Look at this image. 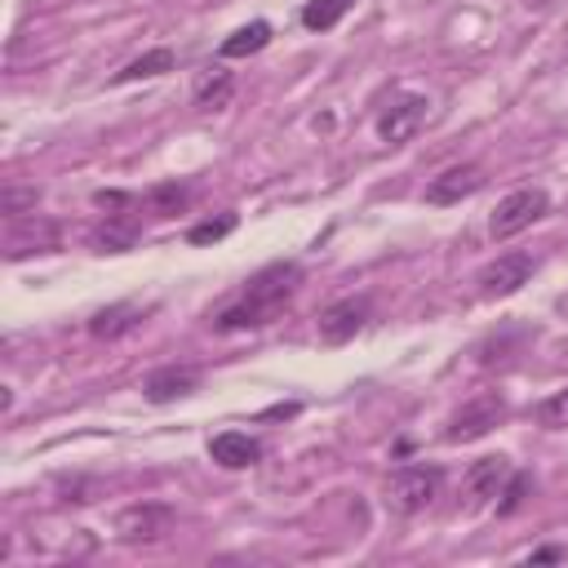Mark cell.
I'll use <instances>...</instances> for the list:
<instances>
[{
	"label": "cell",
	"instance_id": "6da1fadb",
	"mask_svg": "<svg viewBox=\"0 0 568 568\" xmlns=\"http://www.w3.org/2000/svg\"><path fill=\"white\" fill-rule=\"evenodd\" d=\"M302 288V266L293 257H280V262H266L262 271H253L240 288L235 302H226L217 315H213V328L217 333H248V328H266L275 324L288 302L297 297Z\"/></svg>",
	"mask_w": 568,
	"mask_h": 568
},
{
	"label": "cell",
	"instance_id": "7a4b0ae2",
	"mask_svg": "<svg viewBox=\"0 0 568 568\" xmlns=\"http://www.w3.org/2000/svg\"><path fill=\"white\" fill-rule=\"evenodd\" d=\"M444 488V470L439 466H426V462H408V466H395L390 479H386V506L399 510V515H417L426 510Z\"/></svg>",
	"mask_w": 568,
	"mask_h": 568
},
{
	"label": "cell",
	"instance_id": "3957f363",
	"mask_svg": "<svg viewBox=\"0 0 568 568\" xmlns=\"http://www.w3.org/2000/svg\"><path fill=\"white\" fill-rule=\"evenodd\" d=\"M546 213H550L546 186H519V191H510V195L497 200V209H493V217H488V235H493V240H510V235L528 231L532 222H541Z\"/></svg>",
	"mask_w": 568,
	"mask_h": 568
},
{
	"label": "cell",
	"instance_id": "277c9868",
	"mask_svg": "<svg viewBox=\"0 0 568 568\" xmlns=\"http://www.w3.org/2000/svg\"><path fill=\"white\" fill-rule=\"evenodd\" d=\"M506 422V395L501 390H479V395H470L453 417H448V426H444V439L448 444H475V439H484L493 426H501Z\"/></svg>",
	"mask_w": 568,
	"mask_h": 568
},
{
	"label": "cell",
	"instance_id": "5b68a950",
	"mask_svg": "<svg viewBox=\"0 0 568 568\" xmlns=\"http://www.w3.org/2000/svg\"><path fill=\"white\" fill-rule=\"evenodd\" d=\"M532 275H537V257L524 253V248H515V253H497L493 262H484L479 275H475V284H479V297H510Z\"/></svg>",
	"mask_w": 568,
	"mask_h": 568
},
{
	"label": "cell",
	"instance_id": "8992f818",
	"mask_svg": "<svg viewBox=\"0 0 568 568\" xmlns=\"http://www.w3.org/2000/svg\"><path fill=\"white\" fill-rule=\"evenodd\" d=\"M173 506L164 501H138V506H124L115 515V537L129 541V546H146V541H160L169 528H173Z\"/></svg>",
	"mask_w": 568,
	"mask_h": 568
},
{
	"label": "cell",
	"instance_id": "52a82bcc",
	"mask_svg": "<svg viewBox=\"0 0 568 568\" xmlns=\"http://www.w3.org/2000/svg\"><path fill=\"white\" fill-rule=\"evenodd\" d=\"M426 115H430V98L426 93H395L386 102V111L377 115V138L399 146V142H408L426 124Z\"/></svg>",
	"mask_w": 568,
	"mask_h": 568
},
{
	"label": "cell",
	"instance_id": "ba28073f",
	"mask_svg": "<svg viewBox=\"0 0 568 568\" xmlns=\"http://www.w3.org/2000/svg\"><path fill=\"white\" fill-rule=\"evenodd\" d=\"M364 324H368V297H337V302H328V306L320 311V320H315L324 346H346Z\"/></svg>",
	"mask_w": 568,
	"mask_h": 568
},
{
	"label": "cell",
	"instance_id": "9c48e42d",
	"mask_svg": "<svg viewBox=\"0 0 568 568\" xmlns=\"http://www.w3.org/2000/svg\"><path fill=\"white\" fill-rule=\"evenodd\" d=\"M58 248V222L49 217H18L9 222V235H4V257L9 262H22L27 253H53Z\"/></svg>",
	"mask_w": 568,
	"mask_h": 568
},
{
	"label": "cell",
	"instance_id": "30bf717a",
	"mask_svg": "<svg viewBox=\"0 0 568 568\" xmlns=\"http://www.w3.org/2000/svg\"><path fill=\"white\" fill-rule=\"evenodd\" d=\"M195 386H200V368L195 364H160V368H151L142 377V395L151 404L186 399V395H195Z\"/></svg>",
	"mask_w": 568,
	"mask_h": 568
},
{
	"label": "cell",
	"instance_id": "8fae6325",
	"mask_svg": "<svg viewBox=\"0 0 568 568\" xmlns=\"http://www.w3.org/2000/svg\"><path fill=\"white\" fill-rule=\"evenodd\" d=\"M484 186V169L479 164H448L444 173H435L426 182V204H462L466 195H475Z\"/></svg>",
	"mask_w": 568,
	"mask_h": 568
},
{
	"label": "cell",
	"instance_id": "7c38bea8",
	"mask_svg": "<svg viewBox=\"0 0 568 568\" xmlns=\"http://www.w3.org/2000/svg\"><path fill=\"white\" fill-rule=\"evenodd\" d=\"M155 306L146 302H111V306H102V311H93L89 315V337H98V342H120L124 333H133L146 315H151Z\"/></svg>",
	"mask_w": 568,
	"mask_h": 568
},
{
	"label": "cell",
	"instance_id": "4fadbf2b",
	"mask_svg": "<svg viewBox=\"0 0 568 568\" xmlns=\"http://www.w3.org/2000/svg\"><path fill=\"white\" fill-rule=\"evenodd\" d=\"M510 457H479V462H470V470H466V497H470V506H484V501H497L501 497V488H506V479H510Z\"/></svg>",
	"mask_w": 568,
	"mask_h": 568
},
{
	"label": "cell",
	"instance_id": "5bb4252c",
	"mask_svg": "<svg viewBox=\"0 0 568 568\" xmlns=\"http://www.w3.org/2000/svg\"><path fill=\"white\" fill-rule=\"evenodd\" d=\"M142 240V222L133 217V213H106L93 231H89V248L93 253H129L133 244Z\"/></svg>",
	"mask_w": 568,
	"mask_h": 568
},
{
	"label": "cell",
	"instance_id": "9a60e30c",
	"mask_svg": "<svg viewBox=\"0 0 568 568\" xmlns=\"http://www.w3.org/2000/svg\"><path fill=\"white\" fill-rule=\"evenodd\" d=\"M209 457L222 466V470H248L262 462V444L248 435V430H217L209 439Z\"/></svg>",
	"mask_w": 568,
	"mask_h": 568
},
{
	"label": "cell",
	"instance_id": "2e32d148",
	"mask_svg": "<svg viewBox=\"0 0 568 568\" xmlns=\"http://www.w3.org/2000/svg\"><path fill=\"white\" fill-rule=\"evenodd\" d=\"M231 98H235V71H226L222 62L204 67V71L195 75V84H191V102H195L200 111H226Z\"/></svg>",
	"mask_w": 568,
	"mask_h": 568
},
{
	"label": "cell",
	"instance_id": "e0dca14e",
	"mask_svg": "<svg viewBox=\"0 0 568 568\" xmlns=\"http://www.w3.org/2000/svg\"><path fill=\"white\" fill-rule=\"evenodd\" d=\"M271 44V22L266 18H253V22H244V27H235L222 44H217V58H253V53H262Z\"/></svg>",
	"mask_w": 568,
	"mask_h": 568
},
{
	"label": "cell",
	"instance_id": "ac0fdd59",
	"mask_svg": "<svg viewBox=\"0 0 568 568\" xmlns=\"http://www.w3.org/2000/svg\"><path fill=\"white\" fill-rule=\"evenodd\" d=\"M151 217H178V213H186V204H191V186L186 182H155V186H146L142 191V200H138Z\"/></svg>",
	"mask_w": 568,
	"mask_h": 568
},
{
	"label": "cell",
	"instance_id": "d6986e66",
	"mask_svg": "<svg viewBox=\"0 0 568 568\" xmlns=\"http://www.w3.org/2000/svg\"><path fill=\"white\" fill-rule=\"evenodd\" d=\"M173 49H146L142 58H133L124 71H115V84H133V80H155L164 71H173Z\"/></svg>",
	"mask_w": 568,
	"mask_h": 568
},
{
	"label": "cell",
	"instance_id": "ffe728a7",
	"mask_svg": "<svg viewBox=\"0 0 568 568\" xmlns=\"http://www.w3.org/2000/svg\"><path fill=\"white\" fill-rule=\"evenodd\" d=\"M351 9H355V0H306L302 4V27L306 31H333Z\"/></svg>",
	"mask_w": 568,
	"mask_h": 568
},
{
	"label": "cell",
	"instance_id": "44dd1931",
	"mask_svg": "<svg viewBox=\"0 0 568 568\" xmlns=\"http://www.w3.org/2000/svg\"><path fill=\"white\" fill-rule=\"evenodd\" d=\"M36 204H40V191H36V186H13V182H9V186L0 191V213H4V222L31 217Z\"/></svg>",
	"mask_w": 568,
	"mask_h": 568
},
{
	"label": "cell",
	"instance_id": "7402d4cb",
	"mask_svg": "<svg viewBox=\"0 0 568 568\" xmlns=\"http://www.w3.org/2000/svg\"><path fill=\"white\" fill-rule=\"evenodd\" d=\"M528 493H532V475L528 470H510V479H506V488L497 497V515H515L528 501Z\"/></svg>",
	"mask_w": 568,
	"mask_h": 568
},
{
	"label": "cell",
	"instance_id": "603a6c76",
	"mask_svg": "<svg viewBox=\"0 0 568 568\" xmlns=\"http://www.w3.org/2000/svg\"><path fill=\"white\" fill-rule=\"evenodd\" d=\"M235 226H240V217H235V213H222V217L195 222V226L186 231V240H191V244H217V240H226Z\"/></svg>",
	"mask_w": 568,
	"mask_h": 568
},
{
	"label": "cell",
	"instance_id": "cb8c5ba5",
	"mask_svg": "<svg viewBox=\"0 0 568 568\" xmlns=\"http://www.w3.org/2000/svg\"><path fill=\"white\" fill-rule=\"evenodd\" d=\"M537 422L546 430H568V390H555L550 399L537 404Z\"/></svg>",
	"mask_w": 568,
	"mask_h": 568
},
{
	"label": "cell",
	"instance_id": "d4e9b609",
	"mask_svg": "<svg viewBox=\"0 0 568 568\" xmlns=\"http://www.w3.org/2000/svg\"><path fill=\"white\" fill-rule=\"evenodd\" d=\"M559 559H568L559 546H541V550H532V555H528V564H559Z\"/></svg>",
	"mask_w": 568,
	"mask_h": 568
},
{
	"label": "cell",
	"instance_id": "484cf974",
	"mask_svg": "<svg viewBox=\"0 0 568 568\" xmlns=\"http://www.w3.org/2000/svg\"><path fill=\"white\" fill-rule=\"evenodd\" d=\"M297 413V404H275V408H266V417H293Z\"/></svg>",
	"mask_w": 568,
	"mask_h": 568
}]
</instances>
